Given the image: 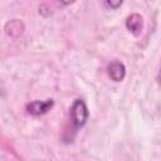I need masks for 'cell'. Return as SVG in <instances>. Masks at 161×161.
Instances as JSON below:
<instances>
[{"label": "cell", "instance_id": "1", "mask_svg": "<svg viewBox=\"0 0 161 161\" xmlns=\"http://www.w3.org/2000/svg\"><path fill=\"white\" fill-rule=\"evenodd\" d=\"M88 117H89V111L86 102L80 98L74 99L69 109V121L73 127V131L77 132L79 128H82L87 123Z\"/></svg>", "mask_w": 161, "mask_h": 161}, {"label": "cell", "instance_id": "2", "mask_svg": "<svg viewBox=\"0 0 161 161\" xmlns=\"http://www.w3.org/2000/svg\"><path fill=\"white\" fill-rule=\"evenodd\" d=\"M53 107H54V101L52 98H48L45 101H39V99L31 101L30 103L25 106V109L30 116L39 117V116L48 113Z\"/></svg>", "mask_w": 161, "mask_h": 161}, {"label": "cell", "instance_id": "3", "mask_svg": "<svg viewBox=\"0 0 161 161\" xmlns=\"http://www.w3.org/2000/svg\"><path fill=\"white\" fill-rule=\"evenodd\" d=\"M126 28L133 36H140L143 30V18L138 13H132L126 19Z\"/></svg>", "mask_w": 161, "mask_h": 161}, {"label": "cell", "instance_id": "4", "mask_svg": "<svg viewBox=\"0 0 161 161\" xmlns=\"http://www.w3.org/2000/svg\"><path fill=\"white\" fill-rule=\"evenodd\" d=\"M107 73L111 80L118 83V82H122L126 77V67L119 60H112L107 65Z\"/></svg>", "mask_w": 161, "mask_h": 161}, {"label": "cell", "instance_id": "5", "mask_svg": "<svg viewBox=\"0 0 161 161\" xmlns=\"http://www.w3.org/2000/svg\"><path fill=\"white\" fill-rule=\"evenodd\" d=\"M4 30H5L6 35H9L11 38H18L24 33V24L19 19H13L5 24Z\"/></svg>", "mask_w": 161, "mask_h": 161}, {"label": "cell", "instance_id": "6", "mask_svg": "<svg viewBox=\"0 0 161 161\" xmlns=\"http://www.w3.org/2000/svg\"><path fill=\"white\" fill-rule=\"evenodd\" d=\"M107 5L112 9V10H117L121 8V5L123 4V0H106Z\"/></svg>", "mask_w": 161, "mask_h": 161}, {"label": "cell", "instance_id": "7", "mask_svg": "<svg viewBox=\"0 0 161 161\" xmlns=\"http://www.w3.org/2000/svg\"><path fill=\"white\" fill-rule=\"evenodd\" d=\"M60 1V4H63V5H65V6H68V5H70V4H73L75 0H59Z\"/></svg>", "mask_w": 161, "mask_h": 161}, {"label": "cell", "instance_id": "8", "mask_svg": "<svg viewBox=\"0 0 161 161\" xmlns=\"http://www.w3.org/2000/svg\"><path fill=\"white\" fill-rule=\"evenodd\" d=\"M156 80H157V83H158V86H161V68H160V70H158V73H157V77H156Z\"/></svg>", "mask_w": 161, "mask_h": 161}]
</instances>
